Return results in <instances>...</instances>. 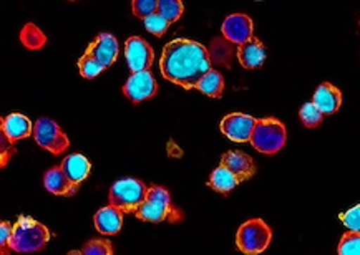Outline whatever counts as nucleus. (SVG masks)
<instances>
[{"label":"nucleus","instance_id":"7","mask_svg":"<svg viewBox=\"0 0 360 255\" xmlns=\"http://www.w3.org/2000/svg\"><path fill=\"white\" fill-rule=\"evenodd\" d=\"M35 143L52 155H62L70 146L68 136L62 131L57 123L49 118H39L34 126Z\"/></svg>","mask_w":360,"mask_h":255},{"label":"nucleus","instance_id":"32","mask_svg":"<svg viewBox=\"0 0 360 255\" xmlns=\"http://www.w3.org/2000/svg\"><path fill=\"white\" fill-rule=\"evenodd\" d=\"M67 255H83L82 250H72V252H68Z\"/></svg>","mask_w":360,"mask_h":255},{"label":"nucleus","instance_id":"1","mask_svg":"<svg viewBox=\"0 0 360 255\" xmlns=\"http://www.w3.org/2000/svg\"><path fill=\"white\" fill-rule=\"evenodd\" d=\"M160 68L166 80L191 90L211 72V58L206 46L195 40L178 39L163 48Z\"/></svg>","mask_w":360,"mask_h":255},{"label":"nucleus","instance_id":"25","mask_svg":"<svg viewBox=\"0 0 360 255\" xmlns=\"http://www.w3.org/2000/svg\"><path fill=\"white\" fill-rule=\"evenodd\" d=\"M299 116H301V122L304 123V126L306 128H317L321 126L322 123V118H324V115L321 113V110L317 108L316 105L312 103H306L299 111Z\"/></svg>","mask_w":360,"mask_h":255},{"label":"nucleus","instance_id":"13","mask_svg":"<svg viewBox=\"0 0 360 255\" xmlns=\"http://www.w3.org/2000/svg\"><path fill=\"white\" fill-rule=\"evenodd\" d=\"M221 166L228 168L239 179V183L243 181L251 179L256 174V164L254 159L246 152L243 151H228L221 157Z\"/></svg>","mask_w":360,"mask_h":255},{"label":"nucleus","instance_id":"12","mask_svg":"<svg viewBox=\"0 0 360 255\" xmlns=\"http://www.w3.org/2000/svg\"><path fill=\"white\" fill-rule=\"evenodd\" d=\"M94 57L96 62H98L105 70L112 67V65L117 62L118 57V41L113 35L110 34H100L96 37L94 44H91L86 52Z\"/></svg>","mask_w":360,"mask_h":255},{"label":"nucleus","instance_id":"14","mask_svg":"<svg viewBox=\"0 0 360 255\" xmlns=\"http://www.w3.org/2000/svg\"><path fill=\"white\" fill-rule=\"evenodd\" d=\"M2 134L8 143H15L18 139H25L34 134V126L27 116L12 113L2 118Z\"/></svg>","mask_w":360,"mask_h":255},{"label":"nucleus","instance_id":"30","mask_svg":"<svg viewBox=\"0 0 360 255\" xmlns=\"http://www.w3.org/2000/svg\"><path fill=\"white\" fill-rule=\"evenodd\" d=\"M340 221L344 225L352 232H360V204L352 209H349L345 214H340Z\"/></svg>","mask_w":360,"mask_h":255},{"label":"nucleus","instance_id":"26","mask_svg":"<svg viewBox=\"0 0 360 255\" xmlns=\"http://www.w3.org/2000/svg\"><path fill=\"white\" fill-rule=\"evenodd\" d=\"M78 70H80L83 78H89V80H91V78L98 77L105 68L101 67V65L96 62L91 55L85 53L80 60H78Z\"/></svg>","mask_w":360,"mask_h":255},{"label":"nucleus","instance_id":"24","mask_svg":"<svg viewBox=\"0 0 360 255\" xmlns=\"http://www.w3.org/2000/svg\"><path fill=\"white\" fill-rule=\"evenodd\" d=\"M337 250L339 255H360V232H345Z\"/></svg>","mask_w":360,"mask_h":255},{"label":"nucleus","instance_id":"11","mask_svg":"<svg viewBox=\"0 0 360 255\" xmlns=\"http://www.w3.org/2000/svg\"><path fill=\"white\" fill-rule=\"evenodd\" d=\"M252 20L246 13H233V15L226 17L223 27H221L224 39L239 46L252 39Z\"/></svg>","mask_w":360,"mask_h":255},{"label":"nucleus","instance_id":"29","mask_svg":"<svg viewBox=\"0 0 360 255\" xmlns=\"http://www.w3.org/2000/svg\"><path fill=\"white\" fill-rule=\"evenodd\" d=\"M83 255H113V247L108 240H91L82 249Z\"/></svg>","mask_w":360,"mask_h":255},{"label":"nucleus","instance_id":"6","mask_svg":"<svg viewBox=\"0 0 360 255\" xmlns=\"http://www.w3.org/2000/svg\"><path fill=\"white\" fill-rule=\"evenodd\" d=\"M148 188L141 181L128 178L120 179L110 189V206L118 207L120 211L136 212L138 207L145 202Z\"/></svg>","mask_w":360,"mask_h":255},{"label":"nucleus","instance_id":"8","mask_svg":"<svg viewBox=\"0 0 360 255\" xmlns=\"http://www.w3.org/2000/svg\"><path fill=\"white\" fill-rule=\"evenodd\" d=\"M124 57L131 73L148 72L153 65L155 52L146 40L141 37H130L124 44Z\"/></svg>","mask_w":360,"mask_h":255},{"label":"nucleus","instance_id":"23","mask_svg":"<svg viewBox=\"0 0 360 255\" xmlns=\"http://www.w3.org/2000/svg\"><path fill=\"white\" fill-rule=\"evenodd\" d=\"M184 6L179 0H158V13L163 15L169 23L176 22L183 15Z\"/></svg>","mask_w":360,"mask_h":255},{"label":"nucleus","instance_id":"22","mask_svg":"<svg viewBox=\"0 0 360 255\" xmlns=\"http://www.w3.org/2000/svg\"><path fill=\"white\" fill-rule=\"evenodd\" d=\"M20 41L29 50H40L41 46L47 44V37L35 23H27L20 32Z\"/></svg>","mask_w":360,"mask_h":255},{"label":"nucleus","instance_id":"9","mask_svg":"<svg viewBox=\"0 0 360 255\" xmlns=\"http://www.w3.org/2000/svg\"><path fill=\"white\" fill-rule=\"evenodd\" d=\"M123 93L133 103H141V101L153 98L158 93V83H156L153 73L148 72L131 73L128 81L123 85Z\"/></svg>","mask_w":360,"mask_h":255},{"label":"nucleus","instance_id":"16","mask_svg":"<svg viewBox=\"0 0 360 255\" xmlns=\"http://www.w3.org/2000/svg\"><path fill=\"white\" fill-rule=\"evenodd\" d=\"M238 60L244 68L248 70H256L264 65L266 62V48L264 44L261 40L252 39L243 44L238 48Z\"/></svg>","mask_w":360,"mask_h":255},{"label":"nucleus","instance_id":"5","mask_svg":"<svg viewBox=\"0 0 360 255\" xmlns=\"http://www.w3.org/2000/svg\"><path fill=\"white\" fill-rule=\"evenodd\" d=\"M271 239V227L262 219H251L238 229L236 245L243 254L259 255L269 247Z\"/></svg>","mask_w":360,"mask_h":255},{"label":"nucleus","instance_id":"17","mask_svg":"<svg viewBox=\"0 0 360 255\" xmlns=\"http://www.w3.org/2000/svg\"><path fill=\"white\" fill-rule=\"evenodd\" d=\"M123 211L115 206L101 207L95 214V227L101 234L115 235L122 230L123 225Z\"/></svg>","mask_w":360,"mask_h":255},{"label":"nucleus","instance_id":"4","mask_svg":"<svg viewBox=\"0 0 360 255\" xmlns=\"http://www.w3.org/2000/svg\"><path fill=\"white\" fill-rule=\"evenodd\" d=\"M288 141V131L285 126L276 118L257 119L256 128L251 136V145L254 150L264 155H276L283 150Z\"/></svg>","mask_w":360,"mask_h":255},{"label":"nucleus","instance_id":"18","mask_svg":"<svg viewBox=\"0 0 360 255\" xmlns=\"http://www.w3.org/2000/svg\"><path fill=\"white\" fill-rule=\"evenodd\" d=\"M60 168L63 169V173H65L68 181H70L73 185H80L83 181L89 178L91 164L85 156L70 155L62 161Z\"/></svg>","mask_w":360,"mask_h":255},{"label":"nucleus","instance_id":"10","mask_svg":"<svg viewBox=\"0 0 360 255\" xmlns=\"http://www.w3.org/2000/svg\"><path fill=\"white\" fill-rule=\"evenodd\" d=\"M257 119L252 118L249 115L243 113H231L224 116L223 122H221L219 128L223 131L224 136H228L231 141L236 143H248L251 141V136L256 128Z\"/></svg>","mask_w":360,"mask_h":255},{"label":"nucleus","instance_id":"21","mask_svg":"<svg viewBox=\"0 0 360 255\" xmlns=\"http://www.w3.org/2000/svg\"><path fill=\"white\" fill-rule=\"evenodd\" d=\"M196 88L201 93H205L206 96H211V98H221L224 91V78L218 70H211L210 73H206V75L201 78V81L198 83Z\"/></svg>","mask_w":360,"mask_h":255},{"label":"nucleus","instance_id":"3","mask_svg":"<svg viewBox=\"0 0 360 255\" xmlns=\"http://www.w3.org/2000/svg\"><path fill=\"white\" fill-rule=\"evenodd\" d=\"M50 240V232L47 227L35 219L20 216L12 229L11 249L18 254H32L45 249Z\"/></svg>","mask_w":360,"mask_h":255},{"label":"nucleus","instance_id":"31","mask_svg":"<svg viewBox=\"0 0 360 255\" xmlns=\"http://www.w3.org/2000/svg\"><path fill=\"white\" fill-rule=\"evenodd\" d=\"M13 227L4 221L0 224V255H11V240H12Z\"/></svg>","mask_w":360,"mask_h":255},{"label":"nucleus","instance_id":"2","mask_svg":"<svg viewBox=\"0 0 360 255\" xmlns=\"http://www.w3.org/2000/svg\"><path fill=\"white\" fill-rule=\"evenodd\" d=\"M135 216L140 221L145 222H173L176 224L183 219V214L178 211L176 207H173L172 196L166 189L160 188V185H153V188L148 189L145 202L138 207Z\"/></svg>","mask_w":360,"mask_h":255},{"label":"nucleus","instance_id":"20","mask_svg":"<svg viewBox=\"0 0 360 255\" xmlns=\"http://www.w3.org/2000/svg\"><path fill=\"white\" fill-rule=\"evenodd\" d=\"M238 184H239V179L231 173L228 168H224V166H218V168H216L210 176V185L216 192L228 194L233 191Z\"/></svg>","mask_w":360,"mask_h":255},{"label":"nucleus","instance_id":"28","mask_svg":"<svg viewBox=\"0 0 360 255\" xmlns=\"http://www.w3.org/2000/svg\"><path fill=\"white\" fill-rule=\"evenodd\" d=\"M131 8L135 17L145 20V18L158 12V0H133Z\"/></svg>","mask_w":360,"mask_h":255},{"label":"nucleus","instance_id":"15","mask_svg":"<svg viewBox=\"0 0 360 255\" xmlns=\"http://www.w3.org/2000/svg\"><path fill=\"white\" fill-rule=\"evenodd\" d=\"M312 103L321 110L322 115H334L342 105V93L330 83H322L314 93Z\"/></svg>","mask_w":360,"mask_h":255},{"label":"nucleus","instance_id":"19","mask_svg":"<svg viewBox=\"0 0 360 255\" xmlns=\"http://www.w3.org/2000/svg\"><path fill=\"white\" fill-rule=\"evenodd\" d=\"M44 184L45 189H47L49 192L55 194V196H73L78 189V185H73L70 181H68L60 166L49 169L47 173H45Z\"/></svg>","mask_w":360,"mask_h":255},{"label":"nucleus","instance_id":"27","mask_svg":"<svg viewBox=\"0 0 360 255\" xmlns=\"http://www.w3.org/2000/svg\"><path fill=\"white\" fill-rule=\"evenodd\" d=\"M143 23H145V29L156 37H163L166 32H168V27H169V22L166 20L163 15H160L158 12L145 18Z\"/></svg>","mask_w":360,"mask_h":255}]
</instances>
